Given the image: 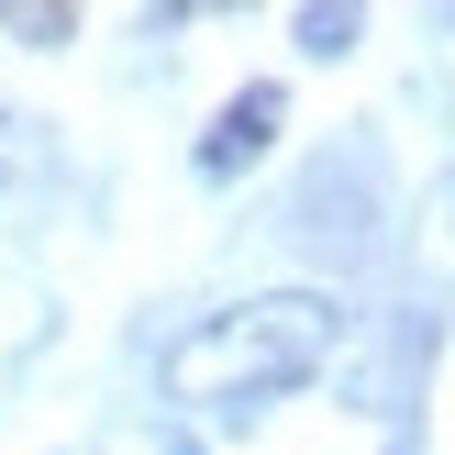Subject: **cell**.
<instances>
[{"label":"cell","mask_w":455,"mask_h":455,"mask_svg":"<svg viewBox=\"0 0 455 455\" xmlns=\"http://www.w3.org/2000/svg\"><path fill=\"white\" fill-rule=\"evenodd\" d=\"M0 22H12L22 44H56V34H78V12H0Z\"/></svg>","instance_id":"cell-4"},{"label":"cell","mask_w":455,"mask_h":455,"mask_svg":"<svg viewBox=\"0 0 455 455\" xmlns=\"http://www.w3.org/2000/svg\"><path fill=\"white\" fill-rule=\"evenodd\" d=\"M278 111H289V89H267V78L234 89V100H222V123L200 133V178H244L267 145H278Z\"/></svg>","instance_id":"cell-2"},{"label":"cell","mask_w":455,"mask_h":455,"mask_svg":"<svg viewBox=\"0 0 455 455\" xmlns=\"http://www.w3.org/2000/svg\"><path fill=\"white\" fill-rule=\"evenodd\" d=\"M333 333H345V311L323 289H267V300L212 311L200 333L167 345V400H189V411H256V400H278V389L333 367Z\"/></svg>","instance_id":"cell-1"},{"label":"cell","mask_w":455,"mask_h":455,"mask_svg":"<svg viewBox=\"0 0 455 455\" xmlns=\"http://www.w3.org/2000/svg\"><path fill=\"white\" fill-rule=\"evenodd\" d=\"M300 44H311V56H345V44H355V12H300Z\"/></svg>","instance_id":"cell-3"},{"label":"cell","mask_w":455,"mask_h":455,"mask_svg":"<svg viewBox=\"0 0 455 455\" xmlns=\"http://www.w3.org/2000/svg\"><path fill=\"white\" fill-rule=\"evenodd\" d=\"M0 133H12V123H0Z\"/></svg>","instance_id":"cell-5"}]
</instances>
